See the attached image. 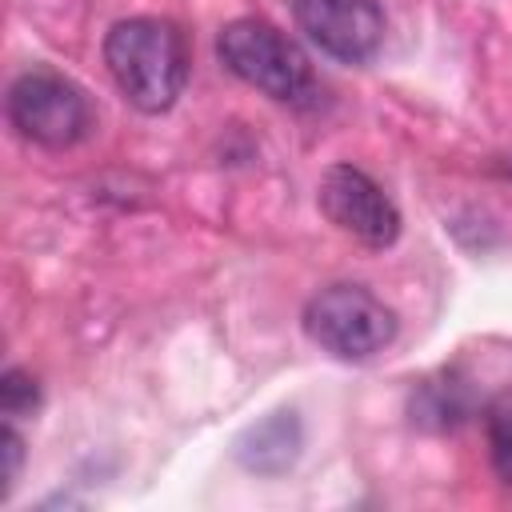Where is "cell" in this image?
Segmentation results:
<instances>
[{
	"mask_svg": "<svg viewBox=\"0 0 512 512\" xmlns=\"http://www.w3.org/2000/svg\"><path fill=\"white\" fill-rule=\"evenodd\" d=\"M104 64L120 96L148 116L168 112L176 104L192 68L184 32L160 16L116 20L104 36Z\"/></svg>",
	"mask_w": 512,
	"mask_h": 512,
	"instance_id": "obj_1",
	"label": "cell"
},
{
	"mask_svg": "<svg viewBox=\"0 0 512 512\" xmlns=\"http://www.w3.org/2000/svg\"><path fill=\"white\" fill-rule=\"evenodd\" d=\"M216 56L236 80L272 100L292 104L312 88V64L304 48L260 16L228 20L216 36Z\"/></svg>",
	"mask_w": 512,
	"mask_h": 512,
	"instance_id": "obj_2",
	"label": "cell"
},
{
	"mask_svg": "<svg viewBox=\"0 0 512 512\" xmlns=\"http://www.w3.org/2000/svg\"><path fill=\"white\" fill-rule=\"evenodd\" d=\"M396 312L364 284H328L304 304V332L336 360H372L396 340Z\"/></svg>",
	"mask_w": 512,
	"mask_h": 512,
	"instance_id": "obj_3",
	"label": "cell"
},
{
	"mask_svg": "<svg viewBox=\"0 0 512 512\" xmlns=\"http://www.w3.org/2000/svg\"><path fill=\"white\" fill-rule=\"evenodd\" d=\"M8 120L24 140L60 152V148L80 144L92 132L96 108L72 76L48 64H36L20 72L8 88Z\"/></svg>",
	"mask_w": 512,
	"mask_h": 512,
	"instance_id": "obj_4",
	"label": "cell"
},
{
	"mask_svg": "<svg viewBox=\"0 0 512 512\" xmlns=\"http://www.w3.org/2000/svg\"><path fill=\"white\" fill-rule=\"evenodd\" d=\"M316 204L328 216V224H336L364 248H392L400 236V208L368 172L352 164H332L320 176Z\"/></svg>",
	"mask_w": 512,
	"mask_h": 512,
	"instance_id": "obj_5",
	"label": "cell"
},
{
	"mask_svg": "<svg viewBox=\"0 0 512 512\" xmlns=\"http://www.w3.org/2000/svg\"><path fill=\"white\" fill-rule=\"evenodd\" d=\"M296 24L340 64H364L384 44V8L376 0H296Z\"/></svg>",
	"mask_w": 512,
	"mask_h": 512,
	"instance_id": "obj_6",
	"label": "cell"
},
{
	"mask_svg": "<svg viewBox=\"0 0 512 512\" xmlns=\"http://www.w3.org/2000/svg\"><path fill=\"white\" fill-rule=\"evenodd\" d=\"M300 452H304V424L292 408H276L260 416L232 444L236 464L256 476H284L300 460Z\"/></svg>",
	"mask_w": 512,
	"mask_h": 512,
	"instance_id": "obj_7",
	"label": "cell"
},
{
	"mask_svg": "<svg viewBox=\"0 0 512 512\" xmlns=\"http://www.w3.org/2000/svg\"><path fill=\"white\" fill-rule=\"evenodd\" d=\"M488 452H492L496 476L512 488V396H504L488 412Z\"/></svg>",
	"mask_w": 512,
	"mask_h": 512,
	"instance_id": "obj_8",
	"label": "cell"
},
{
	"mask_svg": "<svg viewBox=\"0 0 512 512\" xmlns=\"http://www.w3.org/2000/svg\"><path fill=\"white\" fill-rule=\"evenodd\" d=\"M36 404H40L36 380L28 372H20V368H8L0 376V408H4V416H28Z\"/></svg>",
	"mask_w": 512,
	"mask_h": 512,
	"instance_id": "obj_9",
	"label": "cell"
},
{
	"mask_svg": "<svg viewBox=\"0 0 512 512\" xmlns=\"http://www.w3.org/2000/svg\"><path fill=\"white\" fill-rule=\"evenodd\" d=\"M0 456H4V468H0V496H8L12 484H16V476H20V464H24V440L16 436L12 424H4V432H0Z\"/></svg>",
	"mask_w": 512,
	"mask_h": 512,
	"instance_id": "obj_10",
	"label": "cell"
}]
</instances>
